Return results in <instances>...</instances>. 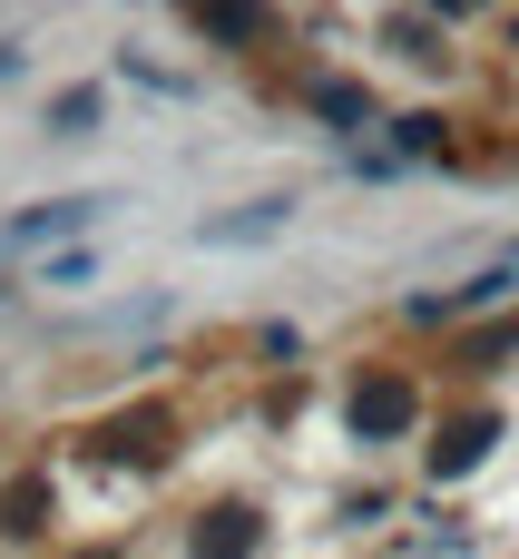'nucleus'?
<instances>
[{"label":"nucleus","mask_w":519,"mask_h":559,"mask_svg":"<svg viewBox=\"0 0 519 559\" xmlns=\"http://www.w3.org/2000/svg\"><path fill=\"white\" fill-rule=\"evenodd\" d=\"M196 236H206V246H265V236H285V206H245V216H206Z\"/></svg>","instance_id":"nucleus-2"},{"label":"nucleus","mask_w":519,"mask_h":559,"mask_svg":"<svg viewBox=\"0 0 519 559\" xmlns=\"http://www.w3.org/2000/svg\"><path fill=\"white\" fill-rule=\"evenodd\" d=\"M0 79H20V49H0Z\"/></svg>","instance_id":"nucleus-4"},{"label":"nucleus","mask_w":519,"mask_h":559,"mask_svg":"<svg viewBox=\"0 0 519 559\" xmlns=\"http://www.w3.org/2000/svg\"><path fill=\"white\" fill-rule=\"evenodd\" d=\"M98 216H108V197H49V206H20L0 236L10 246H49V236H88Z\"/></svg>","instance_id":"nucleus-1"},{"label":"nucleus","mask_w":519,"mask_h":559,"mask_svg":"<svg viewBox=\"0 0 519 559\" xmlns=\"http://www.w3.org/2000/svg\"><path fill=\"white\" fill-rule=\"evenodd\" d=\"M88 275H98V255H49L39 265V285H88Z\"/></svg>","instance_id":"nucleus-3"}]
</instances>
